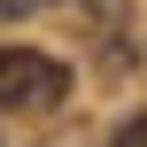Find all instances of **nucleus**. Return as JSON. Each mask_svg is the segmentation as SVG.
<instances>
[{
  "label": "nucleus",
  "mask_w": 147,
  "mask_h": 147,
  "mask_svg": "<svg viewBox=\"0 0 147 147\" xmlns=\"http://www.w3.org/2000/svg\"><path fill=\"white\" fill-rule=\"evenodd\" d=\"M70 93V70L39 47H0V109H54Z\"/></svg>",
  "instance_id": "1"
},
{
  "label": "nucleus",
  "mask_w": 147,
  "mask_h": 147,
  "mask_svg": "<svg viewBox=\"0 0 147 147\" xmlns=\"http://www.w3.org/2000/svg\"><path fill=\"white\" fill-rule=\"evenodd\" d=\"M109 147H147V109H140V116H124V124H116V140H109Z\"/></svg>",
  "instance_id": "2"
},
{
  "label": "nucleus",
  "mask_w": 147,
  "mask_h": 147,
  "mask_svg": "<svg viewBox=\"0 0 147 147\" xmlns=\"http://www.w3.org/2000/svg\"><path fill=\"white\" fill-rule=\"evenodd\" d=\"M31 8H47V0H0V23H16V16H31Z\"/></svg>",
  "instance_id": "3"
}]
</instances>
